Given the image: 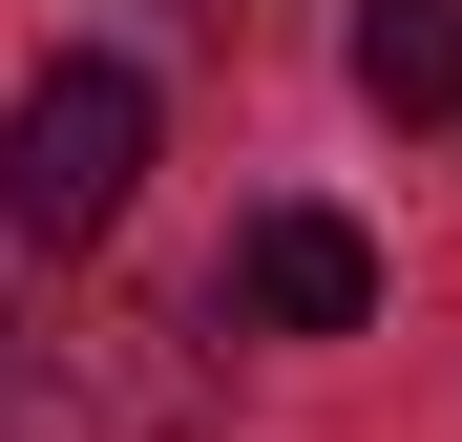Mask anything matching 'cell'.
Segmentation results:
<instances>
[{"mask_svg":"<svg viewBox=\"0 0 462 442\" xmlns=\"http://www.w3.org/2000/svg\"><path fill=\"white\" fill-rule=\"evenodd\" d=\"M0 421L22 442H189V337L169 316H0Z\"/></svg>","mask_w":462,"mask_h":442,"instance_id":"obj_1","label":"cell"},{"mask_svg":"<svg viewBox=\"0 0 462 442\" xmlns=\"http://www.w3.org/2000/svg\"><path fill=\"white\" fill-rule=\"evenodd\" d=\"M126 190H147V85H126V63H42L22 127H0V211H22V253L126 232Z\"/></svg>","mask_w":462,"mask_h":442,"instance_id":"obj_2","label":"cell"},{"mask_svg":"<svg viewBox=\"0 0 462 442\" xmlns=\"http://www.w3.org/2000/svg\"><path fill=\"white\" fill-rule=\"evenodd\" d=\"M231 316L253 337H357L378 316V232L357 211H253V232H231Z\"/></svg>","mask_w":462,"mask_h":442,"instance_id":"obj_3","label":"cell"},{"mask_svg":"<svg viewBox=\"0 0 462 442\" xmlns=\"http://www.w3.org/2000/svg\"><path fill=\"white\" fill-rule=\"evenodd\" d=\"M357 106L378 127H441L462 106V0H357Z\"/></svg>","mask_w":462,"mask_h":442,"instance_id":"obj_4","label":"cell"}]
</instances>
